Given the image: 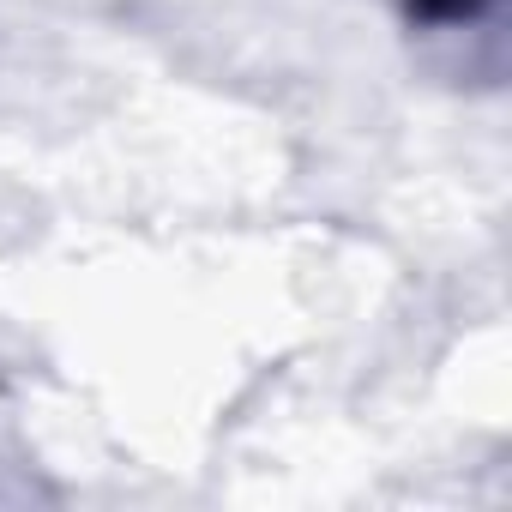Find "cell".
Listing matches in <instances>:
<instances>
[{
    "label": "cell",
    "mask_w": 512,
    "mask_h": 512,
    "mask_svg": "<svg viewBox=\"0 0 512 512\" xmlns=\"http://www.w3.org/2000/svg\"><path fill=\"white\" fill-rule=\"evenodd\" d=\"M494 7V0H404V13L416 25H470Z\"/></svg>",
    "instance_id": "1"
}]
</instances>
